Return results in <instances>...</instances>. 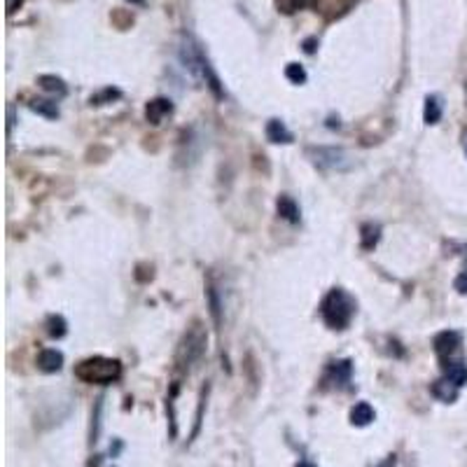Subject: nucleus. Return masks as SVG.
<instances>
[{
    "label": "nucleus",
    "mask_w": 467,
    "mask_h": 467,
    "mask_svg": "<svg viewBox=\"0 0 467 467\" xmlns=\"http://www.w3.org/2000/svg\"><path fill=\"white\" fill-rule=\"evenodd\" d=\"M180 61L185 63V68L192 72L194 77H199L201 82H206L210 89L215 91V96H222L220 79H217L213 65H210L206 54H203L201 45L192 38V35H185L180 42Z\"/></svg>",
    "instance_id": "nucleus-1"
},
{
    "label": "nucleus",
    "mask_w": 467,
    "mask_h": 467,
    "mask_svg": "<svg viewBox=\"0 0 467 467\" xmlns=\"http://www.w3.org/2000/svg\"><path fill=\"white\" fill-rule=\"evenodd\" d=\"M320 313H323V320L332 327V330H346V327L350 325V320H353V316H355V302L348 292L337 288L323 299Z\"/></svg>",
    "instance_id": "nucleus-2"
},
{
    "label": "nucleus",
    "mask_w": 467,
    "mask_h": 467,
    "mask_svg": "<svg viewBox=\"0 0 467 467\" xmlns=\"http://www.w3.org/2000/svg\"><path fill=\"white\" fill-rule=\"evenodd\" d=\"M75 374L84 383L108 385L122 376V364L117 360H110V357H89V360H82L77 364Z\"/></svg>",
    "instance_id": "nucleus-3"
},
{
    "label": "nucleus",
    "mask_w": 467,
    "mask_h": 467,
    "mask_svg": "<svg viewBox=\"0 0 467 467\" xmlns=\"http://www.w3.org/2000/svg\"><path fill=\"white\" fill-rule=\"evenodd\" d=\"M309 157H313L320 169L327 171H344L350 166L348 155L339 148H309Z\"/></svg>",
    "instance_id": "nucleus-4"
},
{
    "label": "nucleus",
    "mask_w": 467,
    "mask_h": 467,
    "mask_svg": "<svg viewBox=\"0 0 467 467\" xmlns=\"http://www.w3.org/2000/svg\"><path fill=\"white\" fill-rule=\"evenodd\" d=\"M203 346H206V337H203V332L199 330V325H196L194 330L187 332V337L182 339L180 350H178V362L189 367V364L203 353Z\"/></svg>",
    "instance_id": "nucleus-5"
},
{
    "label": "nucleus",
    "mask_w": 467,
    "mask_h": 467,
    "mask_svg": "<svg viewBox=\"0 0 467 467\" xmlns=\"http://www.w3.org/2000/svg\"><path fill=\"white\" fill-rule=\"evenodd\" d=\"M38 367L42 371H47V374H52V371H58L63 367V353L56 348H47L42 350L40 357H38Z\"/></svg>",
    "instance_id": "nucleus-6"
},
{
    "label": "nucleus",
    "mask_w": 467,
    "mask_h": 467,
    "mask_svg": "<svg viewBox=\"0 0 467 467\" xmlns=\"http://www.w3.org/2000/svg\"><path fill=\"white\" fill-rule=\"evenodd\" d=\"M171 110H173L171 101H166V98H155V101H150L148 108H145V117H148V122L159 124V122H162L164 117L169 115Z\"/></svg>",
    "instance_id": "nucleus-7"
},
{
    "label": "nucleus",
    "mask_w": 467,
    "mask_h": 467,
    "mask_svg": "<svg viewBox=\"0 0 467 467\" xmlns=\"http://www.w3.org/2000/svg\"><path fill=\"white\" fill-rule=\"evenodd\" d=\"M374 418H376V414H374V409H371L369 402H357L353 409H350V423L357 426V428L369 426Z\"/></svg>",
    "instance_id": "nucleus-8"
},
{
    "label": "nucleus",
    "mask_w": 467,
    "mask_h": 467,
    "mask_svg": "<svg viewBox=\"0 0 467 467\" xmlns=\"http://www.w3.org/2000/svg\"><path fill=\"white\" fill-rule=\"evenodd\" d=\"M458 344H461V334L458 332H442L440 337L435 339V350L440 355H447V353H454Z\"/></svg>",
    "instance_id": "nucleus-9"
},
{
    "label": "nucleus",
    "mask_w": 467,
    "mask_h": 467,
    "mask_svg": "<svg viewBox=\"0 0 467 467\" xmlns=\"http://www.w3.org/2000/svg\"><path fill=\"white\" fill-rule=\"evenodd\" d=\"M444 376H447L451 383H456L458 388H463V385L467 383V364L465 362L444 364Z\"/></svg>",
    "instance_id": "nucleus-10"
},
{
    "label": "nucleus",
    "mask_w": 467,
    "mask_h": 467,
    "mask_svg": "<svg viewBox=\"0 0 467 467\" xmlns=\"http://www.w3.org/2000/svg\"><path fill=\"white\" fill-rule=\"evenodd\" d=\"M267 138L271 143H292V134L286 129V124L279 120H271L267 124Z\"/></svg>",
    "instance_id": "nucleus-11"
},
{
    "label": "nucleus",
    "mask_w": 467,
    "mask_h": 467,
    "mask_svg": "<svg viewBox=\"0 0 467 467\" xmlns=\"http://www.w3.org/2000/svg\"><path fill=\"white\" fill-rule=\"evenodd\" d=\"M433 395L440 397L442 402H454V399L458 397V385L451 383L449 378H444V381H437L433 385Z\"/></svg>",
    "instance_id": "nucleus-12"
},
{
    "label": "nucleus",
    "mask_w": 467,
    "mask_h": 467,
    "mask_svg": "<svg viewBox=\"0 0 467 467\" xmlns=\"http://www.w3.org/2000/svg\"><path fill=\"white\" fill-rule=\"evenodd\" d=\"M442 98L440 96H428L426 98V110H423V120H426L428 124H437L442 120Z\"/></svg>",
    "instance_id": "nucleus-13"
},
{
    "label": "nucleus",
    "mask_w": 467,
    "mask_h": 467,
    "mask_svg": "<svg viewBox=\"0 0 467 467\" xmlns=\"http://www.w3.org/2000/svg\"><path fill=\"white\" fill-rule=\"evenodd\" d=\"M38 84L42 87L45 91H49V94H56V96H63L65 91V82L61 77H56V75H40L38 77Z\"/></svg>",
    "instance_id": "nucleus-14"
},
{
    "label": "nucleus",
    "mask_w": 467,
    "mask_h": 467,
    "mask_svg": "<svg viewBox=\"0 0 467 467\" xmlns=\"http://www.w3.org/2000/svg\"><path fill=\"white\" fill-rule=\"evenodd\" d=\"M279 213H281V217H286V220H290V222H299V208L290 196H281L279 199Z\"/></svg>",
    "instance_id": "nucleus-15"
},
{
    "label": "nucleus",
    "mask_w": 467,
    "mask_h": 467,
    "mask_svg": "<svg viewBox=\"0 0 467 467\" xmlns=\"http://www.w3.org/2000/svg\"><path fill=\"white\" fill-rule=\"evenodd\" d=\"M31 108H33L35 113H40V115L49 117V120H56V117H58V108H56V103H49V101H33Z\"/></svg>",
    "instance_id": "nucleus-16"
},
{
    "label": "nucleus",
    "mask_w": 467,
    "mask_h": 467,
    "mask_svg": "<svg viewBox=\"0 0 467 467\" xmlns=\"http://www.w3.org/2000/svg\"><path fill=\"white\" fill-rule=\"evenodd\" d=\"M286 75H288V79H292L295 84L306 82V70H304L299 63H290L288 68H286Z\"/></svg>",
    "instance_id": "nucleus-17"
},
{
    "label": "nucleus",
    "mask_w": 467,
    "mask_h": 467,
    "mask_svg": "<svg viewBox=\"0 0 467 467\" xmlns=\"http://www.w3.org/2000/svg\"><path fill=\"white\" fill-rule=\"evenodd\" d=\"M49 334H52V337H63L65 334V320L61 316L49 318Z\"/></svg>",
    "instance_id": "nucleus-18"
},
{
    "label": "nucleus",
    "mask_w": 467,
    "mask_h": 467,
    "mask_svg": "<svg viewBox=\"0 0 467 467\" xmlns=\"http://www.w3.org/2000/svg\"><path fill=\"white\" fill-rule=\"evenodd\" d=\"M117 96H120V91L117 89H105L101 96H91V103H101L103 98H117Z\"/></svg>",
    "instance_id": "nucleus-19"
},
{
    "label": "nucleus",
    "mask_w": 467,
    "mask_h": 467,
    "mask_svg": "<svg viewBox=\"0 0 467 467\" xmlns=\"http://www.w3.org/2000/svg\"><path fill=\"white\" fill-rule=\"evenodd\" d=\"M279 5H281L286 12H295L297 7L302 5V0H279Z\"/></svg>",
    "instance_id": "nucleus-20"
},
{
    "label": "nucleus",
    "mask_w": 467,
    "mask_h": 467,
    "mask_svg": "<svg viewBox=\"0 0 467 467\" xmlns=\"http://www.w3.org/2000/svg\"><path fill=\"white\" fill-rule=\"evenodd\" d=\"M297 467H316V465H313V463H309V461H302V463H299Z\"/></svg>",
    "instance_id": "nucleus-21"
},
{
    "label": "nucleus",
    "mask_w": 467,
    "mask_h": 467,
    "mask_svg": "<svg viewBox=\"0 0 467 467\" xmlns=\"http://www.w3.org/2000/svg\"><path fill=\"white\" fill-rule=\"evenodd\" d=\"M463 150H465V155H467V131L463 134Z\"/></svg>",
    "instance_id": "nucleus-22"
},
{
    "label": "nucleus",
    "mask_w": 467,
    "mask_h": 467,
    "mask_svg": "<svg viewBox=\"0 0 467 467\" xmlns=\"http://www.w3.org/2000/svg\"><path fill=\"white\" fill-rule=\"evenodd\" d=\"M127 3H131V5H143L145 0H127Z\"/></svg>",
    "instance_id": "nucleus-23"
}]
</instances>
